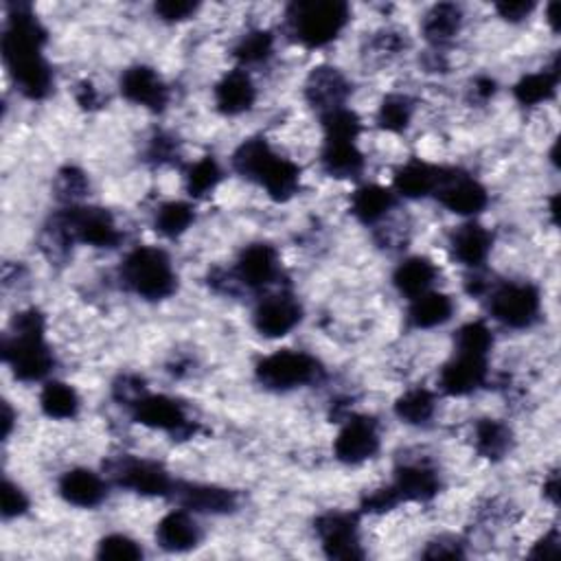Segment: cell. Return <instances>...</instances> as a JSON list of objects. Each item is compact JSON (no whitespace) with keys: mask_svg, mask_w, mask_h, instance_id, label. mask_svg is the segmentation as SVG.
Here are the masks:
<instances>
[{"mask_svg":"<svg viewBox=\"0 0 561 561\" xmlns=\"http://www.w3.org/2000/svg\"><path fill=\"white\" fill-rule=\"evenodd\" d=\"M47 31L29 8H16L3 34V60L27 99H44L53 88V71L44 58Z\"/></svg>","mask_w":561,"mask_h":561,"instance_id":"1","label":"cell"},{"mask_svg":"<svg viewBox=\"0 0 561 561\" xmlns=\"http://www.w3.org/2000/svg\"><path fill=\"white\" fill-rule=\"evenodd\" d=\"M47 322L38 309L16 314L12 331L5 335L3 358L14 378L27 384L42 382L53 371L55 358L44 339Z\"/></svg>","mask_w":561,"mask_h":561,"instance_id":"2","label":"cell"},{"mask_svg":"<svg viewBox=\"0 0 561 561\" xmlns=\"http://www.w3.org/2000/svg\"><path fill=\"white\" fill-rule=\"evenodd\" d=\"M240 176L257 182L277 202H288L301 187V167L279 156L266 139H248L233 154Z\"/></svg>","mask_w":561,"mask_h":561,"instance_id":"3","label":"cell"},{"mask_svg":"<svg viewBox=\"0 0 561 561\" xmlns=\"http://www.w3.org/2000/svg\"><path fill=\"white\" fill-rule=\"evenodd\" d=\"M349 16V5L341 0H305L290 5L288 25L298 44L322 49L345 31Z\"/></svg>","mask_w":561,"mask_h":561,"instance_id":"4","label":"cell"},{"mask_svg":"<svg viewBox=\"0 0 561 561\" xmlns=\"http://www.w3.org/2000/svg\"><path fill=\"white\" fill-rule=\"evenodd\" d=\"M124 285L145 301H163L176 292L178 277L163 248L141 246L128 253L122 266Z\"/></svg>","mask_w":561,"mask_h":561,"instance_id":"5","label":"cell"},{"mask_svg":"<svg viewBox=\"0 0 561 561\" xmlns=\"http://www.w3.org/2000/svg\"><path fill=\"white\" fill-rule=\"evenodd\" d=\"M55 235L64 242H81L92 248H115L122 242V231L115 217L97 206L71 204L58 215Z\"/></svg>","mask_w":561,"mask_h":561,"instance_id":"6","label":"cell"},{"mask_svg":"<svg viewBox=\"0 0 561 561\" xmlns=\"http://www.w3.org/2000/svg\"><path fill=\"white\" fill-rule=\"evenodd\" d=\"M257 380L270 391H294L318 380L322 373L320 362L307 352L281 349L266 356L257 369Z\"/></svg>","mask_w":561,"mask_h":561,"instance_id":"7","label":"cell"},{"mask_svg":"<svg viewBox=\"0 0 561 561\" xmlns=\"http://www.w3.org/2000/svg\"><path fill=\"white\" fill-rule=\"evenodd\" d=\"M443 208L461 217H474L489 204V193L483 182L463 169L438 167L436 189L432 193Z\"/></svg>","mask_w":561,"mask_h":561,"instance_id":"8","label":"cell"},{"mask_svg":"<svg viewBox=\"0 0 561 561\" xmlns=\"http://www.w3.org/2000/svg\"><path fill=\"white\" fill-rule=\"evenodd\" d=\"M541 309V294L531 283H502L489 296L492 316L511 329L531 327Z\"/></svg>","mask_w":561,"mask_h":561,"instance_id":"9","label":"cell"},{"mask_svg":"<svg viewBox=\"0 0 561 561\" xmlns=\"http://www.w3.org/2000/svg\"><path fill=\"white\" fill-rule=\"evenodd\" d=\"M320 546L331 559H362L358 515L345 511H329L316 520Z\"/></svg>","mask_w":561,"mask_h":561,"instance_id":"10","label":"cell"},{"mask_svg":"<svg viewBox=\"0 0 561 561\" xmlns=\"http://www.w3.org/2000/svg\"><path fill=\"white\" fill-rule=\"evenodd\" d=\"M380 452V432L371 417L356 415L345 421L333 441V455L345 466H360Z\"/></svg>","mask_w":561,"mask_h":561,"instance_id":"11","label":"cell"},{"mask_svg":"<svg viewBox=\"0 0 561 561\" xmlns=\"http://www.w3.org/2000/svg\"><path fill=\"white\" fill-rule=\"evenodd\" d=\"M132 415L141 425H148L152 430L187 436L193 432V425L187 417V410L180 401L167 395H139L132 404Z\"/></svg>","mask_w":561,"mask_h":561,"instance_id":"12","label":"cell"},{"mask_svg":"<svg viewBox=\"0 0 561 561\" xmlns=\"http://www.w3.org/2000/svg\"><path fill=\"white\" fill-rule=\"evenodd\" d=\"M112 479H115L122 487L150 498L171 496L176 487L169 472L161 463H154L148 459H135V457L122 459L115 466V470H112Z\"/></svg>","mask_w":561,"mask_h":561,"instance_id":"13","label":"cell"},{"mask_svg":"<svg viewBox=\"0 0 561 561\" xmlns=\"http://www.w3.org/2000/svg\"><path fill=\"white\" fill-rule=\"evenodd\" d=\"M303 320V307L301 303L288 294H270L264 301H259L253 324L264 335V339H283V335L292 333Z\"/></svg>","mask_w":561,"mask_h":561,"instance_id":"14","label":"cell"},{"mask_svg":"<svg viewBox=\"0 0 561 561\" xmlns=\"http://www.w3.org/2000/svg\"><path fill=\"white\" fill-rule=\"evenodd\" d=\"M489 378L487 358L457 354L450 362H445L438 371V388L450 397H468L485 386Z\"/></svg>","mask_w":561,"mask_h":561,"instance_id":"15","label":"cell"},{"mask_svg":"<svg viewBox=\"0 0 561 561\" xmlns=\"http://www.w3.org/2000/svg\"><path fill=\"white\" fill-rule=\"evenodd\" d=\"M352 94L349 79L333 66H318L305 81V99L320 112V117L331 110L347 107Z\"/></svg>","mask_w":561,"mask_h":561,"instance_id":"16","label":"cell"},{"mask_svg":"<svg viewBox=\"0 0 561 561\" xmlns=\"http://www.w3.org/2000/svg\"><path fill=\"white\" fill-rule=\"evenodd\" d=\"M235 281L251 290H264L272 285L281 275V259L275 246L270 244H251L242 251L235 264Z\"/></svg>","mask_w":561,"mask_h":561,"instance_id":"17","label":"cell"},{"mask_svg":"<svg viewBox=\"0 0 561 561\" xmlns=\"http://www.w3.org/2000/svg\"><path fill=\"white\" fill-rule=\"evenodd\" d=\"M171 496L178 505L191 513H208V515H224L238 509V494L217 487V485H202V483H176Z\"/></svg>","mask_w":561,"mask_h":561,"instance_id":"18","label":"cell"},{"mask_svg":"<svg viewBox=\"0 0 561 561\" xmlns=\"http://www.w3.org/2000/svg\"><path fill=\"white\" fill-rule=\"evenodd\" d=\"M215 107L224 117H240L257 101V86L246 68H233L224 75L213 90Z\"/></svg>","mask_w":561,"mask_h":561,"instance_id":"19","label":"cell"},{"mask_svg":"<svg viewBox=\"0 0 561 561\" xmlns=\"http://www.w3.org/2000/svg\"><path fill=\"white\" fill-rule=\"evenodd\" d=\"M122 94L130 103L154 110V112L163 110L169 101V90H167L165 81L152 66H145V64L130 66L122 75Z\"/></svg>","mask_w":561,"mask_h":561,"instance_id":"20","label":"cell"},{"mask_svg":"<svg viewBox=\"0 0 561 561\" xmlns=\"http://www.w3.org/2000/svg\"><path fill=\"white\" fill-rule=\"evenodd\" d=\"M452 255L455 259L470 268L479 270L483 264H487L492 248H494V235L489 229H485L479 221H466L452 235Z\"/></svg>","mask_w":561,"mask_h":561,"instance_id":"21","label":"cell"},{"mask_svg":"<svg viewBox=\"0 0 561 561\" xmlns=\"http://www.w3.org/2000/svg\"><path fill=\"white\" fill-rule=\"evenodd\" d=\"M60 496L64 502L79 507V509H94L99 507L107 496L105 481L86 468H75L62 474L58 485Z\"/></svg>","mask_w":561,"mask_h":561,"instance_id":"22","label":"cell"},{"mask_svg":"<svg viewBox=\"0 0 561 561\" xmlns=\"http://www.w3.org/2000/svg\"><path fill=\"white\" fill-rule=\"evenodd\" d=\"M202 539V528L193 520L191 511H169L156 526V541L169 552H187Z\"/></svg>","mask_w":561,"mask_h":561,"instance_id":"23","label":"cell"},{"mask_svg":"<svg viewBox=\"0 0 561 561\" xmlns=\"http://www.w3.org/2000/svg\"><path fill=\"white\" fill-rule=\"evenodd\" d=\"M438 487L441 481L436 470L425 463L401 466L393 481V489L397 492L399 500L408 502H428L438 494Z\"/></svg>","mask_w":561,"mask_h":561,"instance_id":"24","label":"cell"},{"mask_svg":"<svg viewBox=\"0 0 561 561\" xmlns=\"http://www.w3.org/2000/svg\"><path fill=\"white\" fill-rule=\"evenodd\" d=\"M320 165L333 178H356L365 169V154L360 152L358 141L324 139Z\"/></svg>","mask_w":561,"mask_h":561,"instance_id":"25","label":"cell"},{"mask_svg":"<svg viewBox=\"0 0 561 561\" xmlns=\"http://www.w3.org/2000/svg\"><path fill=\"white\" fill-rule=\"evenodd\" d=\"M436 277H438V270H436L434 262H430L428 257L415 255V257L404 259L395 268L393 285L401 296L412 301V298L430 292L436 283Z\"/></svg>","mask_w":561,"mask_h":561,"instance_id":"26","label":"cell"},{"mask_svg":"<svg viewBox=\"0 0 561 561\" xmlns=\"http://www.w3.org/2000/svg\"><path fill=\"white\" fill-rule=\"evenodd\" d=\"M455 316V301L436 290H430L410 301L408 307V324L412 329H436L452 320Z\"/></svg>","mask_w":561,"mask_h":561,"instance_id":"27","label":"cell"},{"mask_svg":"<svg viewBox=\"0 0 561 561\" xmlns=\"http://www.w3.org/2000/svg\"><path fill=\"white\" fill-rule=\"evenodd\" d=\"M438 180V167L428 165L423 161L406 163L393 178L395 195L406 200H421L434 193Z\"/></svg>","mask_w":561,"mask_h":561,"instance_id":"28","label":"cell"},{"mask_svg":"<svg viewBox=\"0 0 561 561\" xmlns=\"http://www.w3.org/2000/svg\"><path fill=\"white\" fill-rule=\"evenodd\" d=\"M395 208V191L382 184H365L352 195V213L362 224H378Z\"/></svg>","mask_w":561,"mask_h":561,"instance_id":"29","label":"cell"},{"mask_svg":"<svg viewBox=\"0 0 561 561\" xmlns=\"http://www.w3.org/2000/svg\"><path fill=\"white\" fill-rule=\"evenodd\" d=\"M461 25H463L461 10L452 3H441V5H434L423 16L421 31H423V38L428 42L438 47V44H445V42H450L452 38H457V34L461 31Z\"/></svg>","mask_w":561,"mask_h":561,"instance_id":"30","label":"cell"},{"mask_svg":"<svg viewBox=\"0 0 561 561\" xmlns=\"http://www.w3.org/2000/svg\"><path fill=\"white\" fill-rule=\"evenodd\" d=\"M557 84H559V71H557V62H554L552 68L524 75L513 86V97L520 105H526V107L541 105L554 97Z\"/></svg>","mask_w":561,"mask_h":561,"instance_id":"31","label":"cell"},{"mask_svg":"<svg viewBox=\"0 0 561 561\" xmlns=\"http://www.w3.org/2000/svg\"><path fill=\"white\" fill-rule=\"evenodd\" d=\"M511 441L509 425L498 419H481L474 425V445L485 459H502L511 450Z\"/></svg>","mask_w":561,"mask_h":561,"instance_id":"32","label":"cell"},{"mask_svg":"<svg viewBox=\"0 0 561 561\" xmlns=\"http://www.w3.org/2000/svg\"><path fill=\"white\" fill-rule=\"evenodd\" d=\"M79 395L77 391L66 382H47L40 393V408L49 419L55 421H68L75 419L79 412Z\"/></svg>","mask_w":561,"mask_h":561,"instance_id":"33","label":"cell"},{"mask_svg":"<svg viewBox=\"0 0 561 561\" xmlns=\"http://www.w3.org/2000/svg\"><path fill=\"white\" fill-rule=\"evenodd\" d=\"M436 412V397L428 388H410L395 401V415L408 425H425Z\"/></svg>","mask_w":561,"mask_h":561,"instance_id":"34","label":"cell"},{"mask_svg":"<svg viewBox=\"0 0 561 561\" xmlns=\"http://www.w3.org/2000/svg\"><path fill=\"white\" fill-rule=\"evenodd\" d=\"M193 221H195V208L189 202L171 200V202H165L156 211L154 227L161 235L174 240V238H180L182 233H187Z\"/></svg>","mask_w":561,"mask_h":561,"instance_id":"35","label":"cell"},{"mask_svg":"<svg viewBox=\"0 0 561 561\" xmlns=\"http://www.w3.org/2000/svg\"><path fill=\"white\" fill-rule=\"evenodd\" d=\"M455 347L457 354L489 358L494 349V331L485 320H470L457 331Z\"/></svg>","mask_w":561,"mask_h":561,"instance_id":"36","label":"cell"},{"mask_svg":"<svg viewBox=\"0 0 561 561\" xmlns=\"http://www.w3.org/2000/svg\"><path fill=\"white\" fill-rule=\"evenodd\" d=\"M275 53V36L270 31L264 29H255L248 31L235 47V58L242 64V68L246 66H259L266 64Z\"/></svg>","mask_w":561,"mask_h":561,"instance_id":"37","label":"cell"},{"mask_svg":"<svg viewBox=\"0 0 561 561\" xmlns=\"http://www.w3.org/2000/svg\"><path fill=\"white\" fill-rule=\"evenodd\" d=\"M221 167L213 156H204L197 163H193L184 176L187 191L191 197H204L217 189L221 182Z\"/></svg>","mask_w":561,"mask_h":561,"instance_id":"38","label":"cell"},{"mask_svg":"<svg viewBox=\"0 0 561 561\" xmlns=\"http://www.w3.org/2000/svg\"><path fill=\"white\" fill-rule=\"evenodd\" d=\"M412 99L406 94H388L380 110H378V124L386 132H404L412 119Z\"/></svg>","mask_w":561,"mask_h":561,"instance_id":"39","label":"cell"},{"mask_svg":"<svg viewBox=\"0 0 561 561\" xmlns=\"http://www.w3.org/2000/svg\"><path fill=\"white\" fill-rule=\"evenodd\" d=\"M97 557L99 559H110V561H137V559L143 557V548L130 535L110 533L99 541Z\"/></svg>","mask_w":561,"mask_h":561,"instance_id":"40","label":"cell"},{"mask_svg":"<svg viewBox=\"0 0 561 561\" xmlns=\"http://www.w3.org/2000/svg\"><path fill=\"white\" fill-rule=\"evenodd\" d=\"M27 509H29L27 494L16 483L5 479V483H3V515H5V520L21 518L23 513H27Z\"/></svg>","mask_w":561,"mask_h":561,"instance_id":"41","label":"cell"},{"mask_svg":"<svg viewBox=\"0 0 561 561\" xmlns=\"http://www.w3.org/2000/svg\"><path fill=\"white\" fill-rule=\"evenodd\" d=\"M154 12L165 23H182L197 12V3H189V0H163V3H156Z\"/></svg>","mask_w":561,"mask_h":561,"instance_id":"42","label":"cell"},{"mask_svg":"<svg viewBox=\"0 0 561 561\" xmlns=\"http://www.w3.org/2000/svg\"><path fill=\"white\" fill-rule=\"evenodd\" d=\"M86 189H88V180L79 169L66 167L64 171H60V191L66 200L75 202L86 193Z\"/></svg>","mask_w":561,"mask_h":561,"instance_id":"43","label":"cell"},{"mask_svg":"<svg viewBox=\"0 0 561 561\" xmlns=\"http://www.w3.org/2000/svg\"><path fill=\"white\" fill-rule=\"evenodd\" d=\"M399 502H401V500H399L397 492H395L393 485H391V487H382V489L369 494V496L365 498V502H362V509H365L367 513H386V511L395 509Z\"/></svg>","mask_w":561,"mask_h":561,"instance_id":"44","label":"cell"},{"mask_svg":"<svg viewBox=\"0 0 561 561\" xmlns=\"http://www.w3.org/2000/svg\"><path fill=\"white\" fill-rule=\"evenodd\" d=\"M533 10L535 3H531V0H502V3L496 5L498 16L509 23H522L533 14Z\"/></svg>","mask_w":561,"mask_h":561,"instance_id":"45","label":"cell"},{"mask_svg":"<svg viewBox=\"0 0 561 561\" xmlns=\"http://www.w3.org/2000/svg\"><path fill=\"white\" fill-rule=\"evenodd\" d=\"M559 554V535L557 531H548L531 550V557H539V559H550Z\"/></svg>","mask_w":561,"mask_h":561,"instance_id":"46","label":"cell"},{"mask_svg":"<svg viewBox=\"0 0 561 561\" xmlns=\"http://www.w3.org/2000/svg\"><path fill=\"white\" fill-rule=\"evenodd\" d=\"M77 101H79V105H84V107H94V105H99V97H97V92H94V88L92 86H81L79 88V92H77Z\"/></svg>","mask_w":561,"mask_h":561,"instance_id":"47","label":"cell"},{"mask_svg":"<svg viewBox=\"0 0 561 561\" xmlns=\"http://www.w3.org/2000/svg\"><path fill=\"white\" fill-rule=\"evenodd\" d=\"M544 489H546L544 496H548L550 502L557 505V496H559V492H557V489H559V479H557V474H552V476L544 483Z\"/></svg>","mask_w":561,"mask_h":561,"instance_id":"48","label":"cell"},{"mask_svg":"<svg viewBox=\"0 0 561 561\" xmlns=\"http://www.w3.org/2000/svg\"><path fill=\"white\" fill-rule=\"evenodd\" d=\"M12 425H14V412H12L10 404L5 401V406H3V436L5 438L12 434Z\"/></svg>","mask_w":561,"mask_h":561,"instance_id":"49","label":"cell"},{"mask_svg":"<svg viewBox=\"0 0 561 561\" xmlns=\"http://www.w3.org/2000/svg\"><path fill=\"white\" fill-rule=\"evenodd\" d=\"M557 10H559L557 3H550L548 10H546V21L550 23V27H552L554 31H557Z\"/></svg>","mask_w":561,"mask_h":561,"instance_id":"50","label":"cell"}]
</instances>
